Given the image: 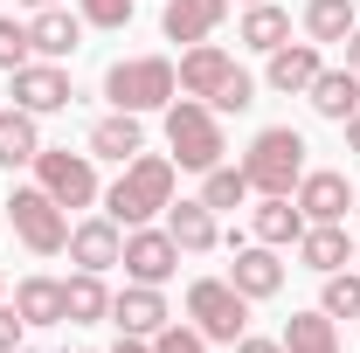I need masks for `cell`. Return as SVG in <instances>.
<instances>
[{"label": "cell", "instance_id": "18", "mask_svg": "<svg viewBox=\"0 0 360 353\" xmlns=\"http://www.w3.org/2000/svg\"><path fill=\"white\" fill-rule=\"evenodd\" d=\"M222 14H229V0H167L160 28H167V42L194 49V42H208V35L222 28Z\"/></svg>", "mask_w": 360, "mask_h": 353}, {"label": "cell", "instance_id": "9", "mask_svg": "<svg viewBox=\"0 0 360 353\" xmlns=\"http://www.w3.org/2000/svg\"><path fill=\"white\" fill-rule=\"evenodd\" d=\"M291 201L305 208V222H347L354 201H360V187L340 174V167H305V180L291 187Z\"/></svg>", "mask_w": 360, "mask_h": 353}, {"label": "cell", "instance_id": "30", "mask_svg": "<svg viewBox=\"0 0 360 353\" xmlns=\"http://www.w3.org/2000/svg\"><path fill=\"white\" fill-rule=\"evenodd\" d=\"M319 312H333V319H360V264H347V270H333V277H326Z\"/></svg>", "mask_w": 360, "mask_h": 353}, {"label": "cell", "instance_id": "38", "mask_svg": "<svg viewBox=\"0 0 360 353\" xmlns=\"http://www.w3.org/2000/svg\"><path fill=\"white\" fill-rule=\"evenodd\" d=\"M347 70L360 77V21H354V35H347Z\"/></svg>", "mask_w": 360, "mask_h": 353}, {"label": "cell", "instance_id": "2", "mask_svg": "<svg viewBox=\"0 0 360 353\" xmlns=\"http://www.w3.org/2000/svg\"><path fill=\"white\" fill-rule=\"evenodd\" d=\"M167 153H174L180 174H208V167H222V153H229L222 118H215L201 97H174V104H167Z\"/></svg>", "mask_w": 360, "mask_h": 353}, {"label": "cell", "instance_id": "13", "mask_svg": "<svg viewBox=\"0 0 360 353\" xmlns=\"http://www.w3.org/2000/svg\"><path fill=\"white\" fill-rule=\"evenodd\" d=\"M291 250H298V264H305V270L333 277V270H347V264H354V250H360V243L347 236V222H305V236H298Z\"/></svg>", "mask_w": 360, "mask_h": 353}, {"label": "cell", "instance_id": "34", "mask_svg": "<svg viewBox=\"0 0 360 353\" xmlns=\"http://www.w3.org/2000/svg\"><path fill=\"white\" fill-rule=\"evenodd\" d=\"M153 353H208V340H201L194 326H180V319H167V326L153 333Z\"/></svg>", "mask_w": 360, "mask_h": 353}, {"label": "cell", "instance_id": "43", "mask_svg": "<svg viewBox=\"0 0 360 353\" xmlns=\"http://www.w3.org/2000/svg\"><path fill=\"white\" fill-rule=\"evenodd\" d=\"M354 264H360V250H354Z\"/></svg>", "mask_w": 360, "mask_h": 353}, {"label": "cell", "instance_id": "16", "mask_svg": "<svg viewBox=\"0 0 360 353\" xmlns=\"http://www.w3.org/2000/svg\"><path fill=\"white\" fill-rule=\"evenodd\" d=\"M167 236L180 243V257H208L215 243H222V229H215V208L194 194V201H167Z\"/></svg>", "mask_w": 360, "mask_h": 353}, {"label": "cell", "instance_id": "37", "mask_svg": "<svg viewBox=\"0 0 360 353\" xmlns=\"http://www.w3.org/2000/svg\"><path fill=\"white\" fill-rule=\"evenodd\" d=\"M111 353H153V340H139V333H118V347Z\"/></svg>", "mask_w": 360, "mask_h": 353}, {"label": "cell", "instance_id": "22", "mask_svg": "<svg viewBox=\"0 0 360 353\" xmlns=\"http://www.w3.org/2000/svg\"><path fill=\"white\" fill-rule=\"evenodd\" d=\"M63 319H70V326H104V319H111V291H104L97 270L63 277Z\"/></svg>", "mask_w": 360, "mask_h": 353}, {"label": "cell", "instance_id": "17", "mask_svg": "<svg viewBox=\"0 0 360 353\" xmlns=\"http://www.w3.org/2000/svg\"><path fill=\"white\" fill-rule=\"evenodd\" d=\"M319 70H326V63H319V42H284V49H270L264 84H270V90H284V97H305Z\"/></svg>", "mask_w": 360, "mask_h": 353}, {"label": "cell", "instance_id": "4", "mask_svg": "<svg viewBox=\"0 0 360 353\" xmlns=\"http://www.w3.org/2000/svg\"><path fill=\"white\" fill-rule=\"evenodd\" d=\"M243 174H250V194H291L305 180V132L291 125H264L243 153Z\"/></svg>", "mask_w": 360, "mask_h": 353}, {"label": "cell", "instance_id": "36", "mask_svg": "<svg viewBox=\"0 0 360 353\" xmlns=\"http://www.w3.org/2000/svg\"><path fill=\"white\" fill-rule=\"evenodd\" d=\"M236 353H284V340H257V333H243V340H236Z\"/></svg>", "mask_w": 360, "mask_h": 353}, {"label": "cell", "instance_id": "12", "mask_svg": "<svg viewBox=\"0 0 360 353\" xmlns=\"http://www.w3.org/2000/svg\"><path fill=\"white\" fill-rule=\"evenodd\" d=\"M118 257H125V229H118L111 215L70 222V264H77V270H97V277H104Z\"/></svg>", "mask_w": 360, "mask_h": 353}, {"label": "cell", "instance_id": "27", "mask_svg": "<svg viewBox=\"0 0 360 353\" xmlns=\"http://www.w3.org/2000/svg\"><path fill=\"white\" fill-rule=\"evenodd\" d=\"M284 353H340V319L333 312H291L284 319Z\"/></svg>", "mask_w": 360, "mask_h": 353}, {"label": "cell", "instance_id": "15", "mask_svg": "<svg viewBox=\"0 0 360 353\" xmlns=\"http://www.w3.org/2000/svg\"><path fill=\"white\" fill-rule=\"evenodd\" d=\"M167 319H174V312H167V298H160V284H125V291H111V326H118V333L153 340Z\"/></svg>", "mask_w": 360, "mask_h": 353}, {"label": "cell", "instance_id": "20", "mask_svg": "<svg viewBox=\"0 0 360 353\" xmlns=\"http://www.w3.org/2000/svg\"><path fill=\"white\" fill-rule=\"evenodd\" d=\"M146 153V125H139V111H111V118H97L90 125V160H111V167H125Z\"/></svg>", "mask_w": 360, "mask_h": 353}, {"label": "cell", "instance_id": "28", "mask_svg": "<svg viewBox=\"0 0 360 353\" xmlns=\"http://www.w3.org/2000/svg\"><path fill=\"white\" fill-rule=\"evenodd\" d=\"M354 0H305V42H347V35H354Z\"/></svg>", "mask_w": 360, "mask_h": 353}, {"label": "cell", "instance_id": "7", "mask_svg": "<svg viewBox=\"0 0 360 353\" xmlns=\"http://www.w3.org/2000/svg\"><path fill=\"white\" fill-rule=\"evenodd\" d=\"M7 222H14V236H21L35 257H63V250H70V215L49 201L42 187H14V194H7Z\"/></svg>", "mask_w": 360, "mask_h": 353}, {"label": "cell", "instance_id": "6", "mask_svg": "<svg viewBox=\"0 0 360 353\" xmlns=\"http://www.w3.org/2000/svg\"><path fill=\"white\" fill-rule=\"evenodd\" d=\"M35 187H42L63 215L104 201V187H97V160H90V153H70V146H42V153H35Z\"/></svg>", "mask_w": 360, "mask_h": 353}, {"label": "cell", "instance_id": "33", "mask_svg": "<svg viewBox=\"0 0 360 353\" xmlns=\"http://www.w3.org/2000/svg\"><path fill=\"white\" fill-rule=\"evenodd\" d=\"M139 0H77V14H84V28H125L132 21Z\"/></svg>", "mask_w": 360, "mask_h": 353}, {"label": "cell", "instance_id": "39", "mask_svg": "<svg viewBox=\"0 0 360 353\" xmlns=\"http://www.w3.org/2000/svg\"><path fill=\"white\" fill-rule=\"evenodd\" d=\"M347 153H354V160H360V111H354V118H347Z\"/></svg>", "mask_w": 360, "mask_h": 353}, {"label": "cell", "instance_id": "42", "mask_svg": "<svg viewBox=\"0 0 360 353\" xmlns=\"http://www.w3.org/2000/svg\"><path fill=\"white\" fill-rule=\"evenodd\" d=\"M243 7H257V0H243Z\"/></svg>", "mask_w": 360, "mask_h": 353}, {"label": "cell", "instance_id": "24", "mask_svg": "<svg viewBox=\"0 0 360 353\" xmlns=\"http://www.w3.org/2000/svg\"><path fill=\"white\" fill-rule=\"evenodd\" d=\"M305 97H312V111H319V118L347 125V118L360 111V77H354V70H319Z\"/></svg>", "mask_w": 360, "mask_h": 353}, {"label": "cell", "instance_id": "32", "mask_svg": "<svg viewBox=\"0 0 360 353\" xmlns=\"http://www.w3.org/2000/svg\"><path fill=\"white\" fill-rule=\"evenodd\" d=\"M250 104H257V84H250L243 70H236V77H229V84L208 97V111H215V118H236V111H250Z\"/></svg>", "mask_w": 360, "mask_h": 353}, {"label": "cell", "instance_id": "35", "mask_svg": "<svg viewBox=\"0 0 360 353\" xmlns=\"http://www.w3.org/2000/svg\"><path fill=\"white\" fill-rule=\"evenodd\" d=\"M21 333H28V319H21V312L0 298V353H14V347H21Z\"/></svg>", "mask_w": 360, "mask_h": 353}, {"label": "cell", "instance_id": "11", "mask_svg": "<svg viewBox=\"0 0 360 353\" xmlns=\"http://www.w3.org/2000/svg\"><path fill=\"white\" fill-rule=\"evenodd\" d=\"M7 84H14V104H21V111H35V118H49V111H70V97H77L63 63H21Z\"/></svg>", "mask_w": 360, "mask_h": 353}, {"label": "cell", "instance_id": "26", "mask_svg": "<svg viewBox=\"0 0 360 353\" xmlns=\"http://www.w3.org/2000/svg\"><path fill=\"white\" fill-rule=\"evenodd\" d=\"M14 312H21L28 326H70V319H63V277H42V270L21 277V284H14Z\"/></svg>", "mask_w": 360, "mask_h": 353}, {"label": "cell", "instance_id": "25", "mask_svg": "<svg viewBox=\"0 0 360 353\" xmlns=\"http://www.w3.org/2000/svg\"><path fill=\"white\" fill-rule=\"evenodd\" d=\"M236 42L257 49V56L284 49V42H291V14H284L277 0H257V7H243V28H236Z\"/></svg>", "mask_w": 360, "mask_h": 353}, {"label": "cell", "instance_id": "5", "mask_svg": "<svg viewBox=\"0 0 360 353\" xmlns=\"http://www.w3.org/2000/svg\"><path fill=\"white\" fill-rule=\"evenodd\" d=\"M187 326L208 340V347H236L250 333V298L229 284V277H194L187 284Z\"/></svg>", "mask_w": 360, "mask_h": 353}, {"label": "cell", "instance_id": "29", "mask_svg": "<svg viewBox=\"0 0 360 353\" xmlns=\"http://www.w3.org/2000/svg\"><path fill=\"white\" fill-rule=\"evenodd\" d=\"M201 201H208V208H215V215H222V208H250V174H243V167H208V174H201Z\"/></svg>", "mask_w": 360, "mask_h": 353}, {"label": "cell", "instance_id": "44", "mask_svg": "<svg viewBox=\"0 0 360 353\" xmlns=\"http://www.w3.org/2000/svg\"><path fill=\"white\" fill-rule=\"evenodd\" d=\"M354 208H360V201H354Z\"/></svg>", "mask_w": 360, "mask_h": 353}, {"label": "cell", "instance_id": "19", "mask_svg": "<svg viewBox=\"0 0 360 353\" xmlns=\"http://www.w3.org/2000/svg\"><path fill=\"white\" fill-rule=\"evenodd\" d=\"M28 42L42 63H63V56H77L84 49V14H70V7H42L35 21H28Z\"/></svg>", "mask_w": 360, "mask_h": 353}, {"label": "cell", "instance_id": "1", "mask_svg": "<svg viewBox=\"0 0 360 353\" xmlns=\"http://www.w3.org/2000/svg\"><path fill=\"white\" fill-rule=\"evenodd\" d=\"M174 153H139V160H125L118 167V180L104 187V215L118 222V229H139V222L167 215V201H174Z\"/></svg>", "mask_w": 360, "mask_h": 353}, {"label": "cell", "instance_id": "10", "mask_svg": "<svg viewBox=\"0 0 360 353\" xmlns=\"http://www.w3.org/2000/svg\"><path fill=\"white\" fill-rule=\"evenodd\" d=\"M229 284L250 298V305H264L284 291V264H277V250L270 243H229Z\"/></svg>", "mask_w": 360, "mask_h": 353}, {"label": "cell", "instance_id": "41", "mask_svg": "<svg viewBox=\"0 0 360 353\" xmlns=\"http://www.w3.org/2000/svg\"><path fill=\"white\" fill-rule=\"evenodd\" d=\"M14 353H42V347H14Z\"/></svg>", "mask_w": 360, "mask_h": 353}, {"label": "cell", "instance_id": "40", "mask_svg": "<svg viewBox=\"0 0 360 353\" xmlns=\"http://www.w3.org/2000/svg\"><path fill=\"white\" fill-rule=\"evenodd\" d=\"M21 7H28V14H42V7H56V0H21Z\"/></svg>", "mask_w": 360, "mask_h": 353}, {"label": "cell", "instance_id": "14", "mask_svg": "<svg viewBox=\"0 0 360 353\" xmlns=\"http://www.w3.org/2000/svg\"><path fill=\"white\" fill-rule=\"evenodd\" d=\"M174 70H180V97H201V104H208V97L236 77V56H229L222 42H194Z\"/></svg>", "mask_w": 360, "mask_h": 353}, {"label": "cell", "instance_id": "8", "mask_svg": "<svg viewBox=\"0 0 360 353\" xmlns=\"http://www.w3.org/2000/svg\"><path fill=\"white\" fill-rule=\"evenodd\" d=\"M125 277L132 284H167L180 270V243L167 236V229H153V222H139V229H125Z\"/></svg>", "mask_w": 360, "mask_h": 353}, {"label": "cell", "instance_id": "3", "mask_svg": "<svg viewBox=\"0 0 360 353\" xmlns=\"http://www.w3.org/2000/svg\"><path fill=\"white\" fill-rule=\"evenodd\" d=\"M104 97H111V111H167L180 97V70L167 56H125V63H111L104 70Z\"/></svg>", "mask_w": 360, "mask_h": 353}, {"label": "cell", "instance_id": "21", "mask_svg": "<svg viewBox=\"0 0 360 353\" xmlns=\"http://www.w3.org/2000/svg\"><path fill=\"white\" fill-rule=\"evenodd\" d=\"M250 229H257V243H270V250H291V243L305 236V208H298L291 194H257Z\"/></svg>", "mask_w": 360, "mask_h": 353}, {"label": "cell", "instance_id": "23", "mask_svg": "<svg viewBox=\"0 0 360 353\" xmlns=\"http://www.w3.org/2000/svg\"><path fill=\"white\" fill-rule=\"evenodd\" d=\"M35 153H42V125H35V111L7 104V111H0V167H7V174H14V167H35Z\"/></svg>", "mask_w": 360, "mask_h": 353}, {"label": "cell", "instance_id": "31", "mask_svg": "<svg viewBox=\"0 0 360 353\" xmlns=\"http://www.w3.org/2000/svg\"><path fill=\"white\" fill-rule=\"evenodd\" d=\"M21 63H35V42H28V21H7V14H0V70L14 77Z\"/></svg>", "mask_w": 360, "mask_h": 353}]
</instances>
